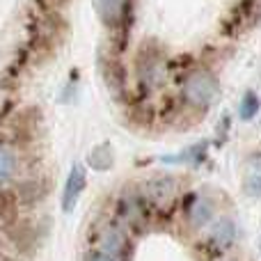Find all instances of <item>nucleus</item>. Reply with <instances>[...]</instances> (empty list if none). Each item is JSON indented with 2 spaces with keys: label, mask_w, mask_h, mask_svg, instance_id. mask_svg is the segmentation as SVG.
<instances>
[{
  "label": "nucleus",
  "mask_w": 261,
  "mask_h": 261,
  "mask_svg": "<svg viewBox=\"0 0 261 261\" xmlns=\"http://www.w3.org/2000/svg\"><path fill=\"white\" fill-rule=\"evenodd\" d=\"M113 220H117L128 234H142L151 225L153 213L138 188H124L122 195L115 199Z\"/></svg>",
  "instance_id": "obj_1"
},
{
  "label": "nucleus",
  "mask_w": 261,
  "mask_h": 261,
  "mask_svg": "<svg viewBox=\"0 0 261 261\" xmlns=\"http://www.w3.org/2000/svg\"><path fill=\"white\" fill-rule=\"evenodd\" d=\"M140 195L144 197L147 206L151 208L153 218L156 216H172V211L176 208L181 197V190H179V181L172 179V176H153V179L144 181L140 186Z\"/></svg>",
  "instance_id": "obj_2"
},
{
  "label": "nucleus",
  "mask_w": 261,
  "mask_h": 261,
  "mask_svg": "<svg viewBox=\"0 0 261 261\" xmlns=\"http://www.w3.org/2000/svg\"><path fill=\"white\" fill-rule=\"evenodd\" d=\"M94 248L106 252L115 261H128L133 254V241L130 234L119 225L117 220H113V216L108 220L101 222V227L94 234Z\"/></svg>",
  "instance_id": "obj_3"
},
{
  "label": "nucleus",
  "mask_w": 261,
  "mask_h": 261,
  "mask_svg": "<svg viewBox=\"0 0 261 261\" xmlns=\"http://www.w3.org/2000/svg\"><path fill=\"white\" fill-rule=\"evenodd\" d=\"M239 243V225L231 216H218L216 220L208 225L206 236H204V245H206V257L208 259H220L229 257V252Z\"/></svg>",
  "instance_id": "obj_4"
},
{
  "label": "nucleus",
  "mask_w": 261,
  "mask_h": 261,
  "mask_svg": "<svg viewBox=\"0 0 261 261\" xmlns=\"http://www.w3.org/2000/svg\"><path fill=\"white\" fill-rule=\"evenodd\" d=\"M218 94V81L213 73L204 71V69H195L184 83V99L190 106L197 108H206Z\"/></svg>",
  "instance_id": "obj_5"
},
{
  "label": "nucleus",
  "mask_w": 261,
  "mask_h": 261,
  "mask_svg": "<svg viewBox=\"0 0 261 261\" xmlns=\"http://www.w3.org/2000/svg\"><path fill=\"white\" fill-rule=\"evenodd\" d=\"M184 220L190 231H202L216 220V202L206 195L188 193L184 202Z\"/></svg>",
  "instance_id": "obj_6"
},
{
  "label": "nucleus",
  "mask_w": 261,
  "mask_h": 261,
  "mask_svg": "<svg viewBox=\"0 0 261 261\" xmlns=\"http://www.w3.org/2000/svg\"><path fill=\"white\" fill-rule=\"evenodd\" d=\"M138 73H140V78H142V85H147V87L161 85L167 76V67H165L163 55L158 53V50H142Z\"/></svg>",
  "instance_id": "obj_7"
},
{
  "label": "nucleus",
  "mask_w": 261,
  "mask_h": 261,
  "mask_svg": "<svg viewBox=\"0 0 261 261\" xmlns=\"http://www.w3.org/2000/svg\"><path fill=\"white\" fill-rule=\"evenodd\" d=\"M87 186V176L85 170L81 165H73V170L69 172L67 176V184H64V195H62V211L64 213H71L78 204V197L83 195Z\"/></svg>",
  "instance_id": "obj_8"
},
{
  "label": "nucleus",
  "mask_w": 261,
  "mask_h": 261,
  "mask_svg": "<svg viewBox=\"0 0 261 261\" xmlns=\"http://www.w3.org/2000/svg\"><path fill=\"white\" fill-rule=\"evenodd\" d=\"M18 170H21V161L16 149L7 142H0V190L16 181Z\"/></svg>",
  "instance_id": "obj_9"
},
{
  "label": "nucleus",
  "mask_w": 261,
  "mask_h": 261,
  "mask_svg": "<svg viewBox=\"0 0 261 261\" xmlns=\"http://www.w3.org/2000/svg\"><path fill=\"white\" fill-rule=\"evenodd\" d=\"M99 14L110 30H122V21L128 14V0H99Z\"/></svg>",
  "instance_id": "obj_10"
},
{
  "label": "nucleus",
  "mask_w": 261,
  "mask_h": 261,
  "mask_svg": "<svg viewBox=\"0 0 261 261\" xmlns=\"http://www.w3.org/2000/svg\"><path fill=\"white\" fill-rule=\"evenodd\" d=\"M259 113V99L254 92H248L243 96V103H241V117L243 119H252Z\"/></svg>",
  "instance_id": "obj_11"
},
{
  "label": "nucleus",
  "mask_w": 261,
  "mask_h": 261,
  "mask_svg": "<svg viewBox=\"0 0 261 261\" xmlns=\"http://www.w3.org/2000/svg\"><path fill=\"white\" fill-rule=\"evenodd\" d=\"M83 261H115V259L108 257L106 252H101V250L92 248V250H87V252L83 254Z\"/></svg>",
  "instance_id": "obj_12"
},
{
  "label": "nucleus",
  "mask_w": 261,
  "mask_h": 261,
  "mask_svg": "<svg viewBox=\"0 0 261 261\" xmlns=\"http://www.w3.org/2000/svg\"><path fill=\"white\" fill-rule=\"evenodd\" d=\"M245 188H248L252 195H261V179H259V176H257V179H252L248 186H245Z\"/></svg>",
  "instance_id": "obj_13"
},
{
  "label": "nucleus",
  "mask_w": 261,
  "mask_h": 261,
  "mask_svg": "<svg viewBox=\"0 0 261 261\" xmlns=\"http://www.w3.org/2000/svg\"><path fill=\"white\" fill-rule=\"evenodd\" d=\"M46 3V9H55V7H62V5H67V0H44Z\"/></svg>",
  "instance_id": "obj_14"
}]
</instances>
